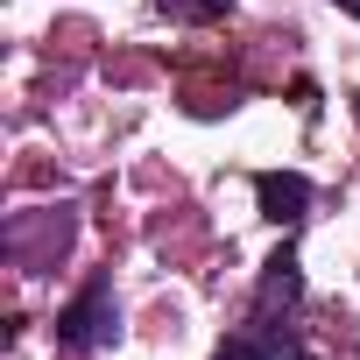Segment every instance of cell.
Returning a JSON list of instances; mask_svg holds the SVG:
<instances>
[{
    "instance_id": "cell-1",
    "label": "cell",
    "mask_w": 360,
    "mask_h": 360,
    "mask_svg": "<svg viewBox=\"0 0 360 360\" xmlns=\"http://www.w3.org/2000/svg\"><path fill=\"white\" fill-rule=\"evenodd\" d=\"M57 339H64V346H85V353H92V346H113V339H120V304H113V290H106V283H85V297L57 311Z\"/></svg>"
},
{
    "instance_id": "cell-2",
    "label": "cell",
    "mask_w": 360,
    "mask_h": 360,
    "mask_svg": "<svg viewBox=\"0 0 360 360\" xmlns=\"http://www.w3.org/2000/svg\"><path fill=\"white\" fill-rule=\"evenodd\" d=\"M255 198H262V219L297 226V219H304V205H311V184H304L297 169H262V176H255Z\"/></svg>"
},
{
    "instance_id": "cell-3",
    "label": "cell",
    "mask_w": 360,
    "mask_h": 360,
    "mask_svg": "<svg viewBox=\"0 0 360 360\" xmlns=\"http://www.w3.org/2000/svg\"><path fill=\"white\" fill-rule=\"evenodd\" d=\"M304 297V276H297V248L283 240V255L262 269V311H276V304H297Z\"/></svg>"
},
{
    "instance_id": "cell-4",
    "label": "cell",
    "mask_w": 360,
    "mask_h": 360,
    "mask_svg": "<svg viewBox=\"0 0 360 360\" xmlns=\"http://www.w3.org/2000/svg\"><path fill=\"white\" fill-rule=\"evenodd\" d=\"M155 8L176 22H219V15H233V0H155Z\"/></svg>"
},
{
    "instance_id": "cell-5",
    "label": "cell",
    "mask_w": 360,
    "mask_h": 360,
    "mask_svg": "<svg viewBox=\"0 0 360 360\" xmlns=\"http://www.w3.org/2000/svg\"><path fill=\"white\" fill-rule=\"evenodd\" d=\"M212 360H283V353H276V346H262L255 332H240V339H226V346H219Z\"/></svg>"
},
{
    "instance_id": "cell-6",
    "label": "cell",
    "mask_w": 360,
    "mask_h": 360,
    "mask_svg": "<svg viewBox=\"0 0 360 360\" xmlns=\"http://www.w3.org/2000/svg\"><path fill=\"white\" fill-rule=\"evenodd\" d=\"M339 8H346V15H360V0H339Z\"/></svg>"
}]
</instances>
